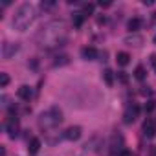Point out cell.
I'll list each match as a JSON object with an SVG mask.
<instances>
[{
  "instance_id": "3",
  "label": "cell",
  "mask_w": 156,
  "mask_h": 156,
  "mask_svg": "<svg viewBox=\"0 0 156 156\" xmlns=\"http://www.w3.org/2000/svg\"><path fill=\"white\" fill-rule=\"evenodd\" d=\"M61 121H62V112L59 107H50L39 116V127L42 130H51L57 125H61Z\"/></svg>"
},
{
  "instance_id": "15",
  "label": "cell",
  "mask_w": 156,
  "mask_h": 156,
  "mask_svg": "<svg viewBox=\"0 0 156 156\" xmlns=\"http://www.w3.org/2000/svg\"><path fill=\"white\" fill-rule=\"evenodd\" d=\"M123 41H125L127 44H130V46H132V44H134V46H140V44L143 42V39H141L140 35H129V37H125Z\"/></svg>"
},
{
  "instance_id": "18",
  "label": "cell",
  "mask_w": 156,
  "mask_h": 156,
  "mask_svg": "<svg viewBox=\"0 0 156 156\" xmlns=\"http://www.w3.org/2000/svg\"><path fill=\"white\" fill-rule=\"evenodd\" d=\"M85 19H87V17H85L83 13H73V26H75V28H79V26L83 24Z\"/></svg>"
},
{
  "instance_id": "11",
  "label": "cell",
  "mask_w": 156,
  "mask_h": 156,
  "mask_svg": "<svg viewBox=\"0 0 156 156\" xmlns=\"http://www.w3.org/2000/svg\"><path fill=\"white\" fill-rule=\"evenodd\" d=\"M110 145H112V152H118V151L121 152V151H125V149H123V138H121V134H114Z\"/></svg>"
},
{
  "instance_id": "14",
  "label": "cell",
  "mask_w": 156,
  "mask_h": 156,
  "mask_svg": "<svg viewBox=\"0 0 156 156\" xmlns=\"http://www.w3.org/2000/svg\"><path fill=\"white\" fill-rule=\"evenodd\" d=\"M116 61H118V64H119V66H127V64H129V61H130V55H129L127 51H118Z\"/></svg>"
},
{
  "instance_id": "7",
  "label": "cell",
  "mask_w": 156,
  "mask_h": 156,
  "mask_svg": "<svg viewBox=\"0 0 156 156\" xmlns=\"http://www.w3.org/2000/svg\"><path fill=\"white\" fill-rule=\"evenodd\" d=\"M81 134H83V129L75 125V127H68V129H66L64 138L70 140V141H75V140H79V138H81Z\"/></svg>"
},
{
  "instance_id": "27",
  "label": "cell",
  "mask_w": 156,
  "mask_h": 156,
  "mask_svg": "<svg viewBox=\"0 0 156 156\" xmlns=\"http://www.w3.org/2000/svg\"><path fill=\"white\" fill-rule=\"evenodd\" d=\"M151 64H154V66H156V55H154V53L151 55Z\"/></svg>"
},
{
  "instance_id": "19",
  "label": "cell",
  "mask_w": 156,
  "mask_h": 156,
  "mask_svg": "<svg viewBox=\"0 0 156 156\" xmlns=\"http://www.w3.org/2000/svg\"><path fill=\"white\" fill-rule=\"evenodd\" d=\"M8 85H9V75L2 72V73H0V87H2V88H6Z\"/></svg>"
},
{
  "instance_id": "26",
  "label": "cell",
  "mask_w": 156,
  "mask_h": 156,
  "mask_svg": "<svg viewBox=\"0 0 156 156\" xmlns=\"http://www.w3.org/2000/svg\"><path fill=\"white\" fill-rule=\"evenodd\" d=\"M99 6H101V8H110L112 4H110V2H103V0H101V2H99Z\"/></svg>"
},
{
  "instance_id": "28",
  "label": "cell",
  "mask_w": 156,
  "mask_h": 156,
  "mask_svg": "<svg viewBox=\"0 0 156 156\" xmlns=\"http://www.w3.org/2000/svg\"><path fill=\"white\" fill-rule=\"evenodd\" d=\"M152 41H154V44H156V33H154V37H152Z\"/></svg>"
},
{
  "instance_id": "4",
  "label": "cell",
  "mask_w": 156,
  "mask_h": 156,
  "mask_svg": "<svg viewBox=\"0 0 156 156\" xmlns=\"http://www.w3.org/2000/svg\"><path fill=\"white\" fill-rule=\"evenodd\" d=\"M138 116H140V107H138L136 103H130V105L125 108V112H123V123L130 125V123L136 121Z\"/></svg>"
},
{
  "instance_id": "9",
  "label": "cell",
  "mask_w": 156,
  "mask_h": 156,
  "mask_svg": "<svg viewBox=\"0 0 156 156\" xmlns=\"http://www.w3.org/2000/svg\"><path fill=\"white\" fill-rule=\"evenodd\" d=\"M17 96H19L20 99H24V101H30V99H31V96H33V90H31L28 85H22V87L17 90Z\"/></svg>"
},
{
  "instance_id": "17",
  "label": "cell",
  "mask_w": 156,
  "mask_h": 156,
  "mask_svg": "<svg viewBox=\"0 0 156 156\" xmlns=\"http://www.w3.org/2000/svg\"><path fill=\"white\" fill-rule=\"evenodd\" d=\"M103 79H105V83L108 85V87H112L114 85V73H112V70H103Z\"/></svg>"
},
{
  "instance_id": "29",
  "label": "cell",
  "mask_w": 156,
  "mask_h": 156,
  "mask_svg": "<svg viewBox=\"0 0 156 156\" xmlns=\"http://www.w3.org/2000/svg\"><path fill=\"white\" fill-rule=\"evenodd\" d=\"M154 156H156V147H154Z\"/></svg>"
},
{
  "instance_id": "6",
  "label": "cell",
  "mask_w": 156,
  "mask_h": 156,
  "mask_svg": "<svg viewBox=\"0 0 156 156\" xmlns=\"http://www.w3.org/2000/svg\"><path fill=\"white\" fill-rule=\"evenodd\" d=\"M141 132L145 138H154L156 136V123L152 119H147L143 125H141Z\"/></svg>"
},
{
  "instance_id": "2",
  "label": "cell",
  "mask_w": 156,
  "mask_h": 156,
  "mask_svg": "<svg viewBox=\"0 0 156 156\" xmlns=\"http://www.w3.org/2000/svg\"><path fill=\"white\" fill-rule=\"evenodd\" d=\"M33 20H35V8L31 4H22L13 15V28L19 31H26Z\"/></svg>"
},
{
  "instance_id": "5",
  "label": "cell",
  "mask_w": 156,
  "mask_h": 156,
  "mask_svg": "<svg viewBox=\"0 0 156 156\" xmlns=\"http://www.w3.org/2000/svg\"><path fill=\"white\" fill-rule=\"evenodd\" d=\"M6 132H8L9 138H15L19 134V119H17V116H9L8 118V121H6Z\"/></svg>"
},
{
  "instance_id": "10",
  "label": "cell",
  "mask_w": 156,
  "mask_h": 156,
  "mask_svg": "<svg viewBox=\"0 0 156 156\" xmlns=\"http://www.w3.org/2000/svg\"><path fill=\"white\" fill-rule=\"evenodd\" d=\"M81 55H83V59H87V61H94V59L98 57V50L92 48V46H85V48L81 50Z\"/></svg>"
},
{
  "instance_id": "16",
  "label": "cell",
  "mask_w": 156,
  "mask_h": 156,
  "mask_svg": "<svg viewBox=\"0 0 156 156\" xmlns=\"http://www.w3.org/2000/svg\"><path fill=\"white\" fill-rule=\"evenodd\" d=\"M145 75H147V72H145V66L138 64V66H136V70H134V77H136L138 81H143V79H145Z\"/></svg>"
},
{
  "instance_id": "21",
  "label": "cell",
  "mask_w": 156,
  "mask_h": 156,
  "mask_svg": "<svg viewBox=\"0 0 156 156\" xmlns=\"http://www.w3.org/2000/svg\"><path fill=\"white\" fill-rule=\"evenodd\" d=\"M156 108V101H152V99H149L147 103H145V112H152Z\"/></svg>"
},
{
  "instance_id": "1",
  "label": "cell",
  "mask_w": 156,
  "mask_h": 156,
  "mask_svg": "<svg viewBox=\"0 0 156 156\" xmlns=\"http://www.w3.org/2000/svg\"><path fill=\"white\" fill-rule=\"evenodd\" d=\"M66 39H68V26L62 20H51L37 33V42L42 48L62 46Z\"/></svg>"
},
{
  "instance_id": "25",
  "label": "cell",
  "mask_w": 156,
  "mask_h": 156,
  "mask_svg": "<svg viewBox=\"0 0 156 156\" xmlns=\"http://www.w3.org/2000/svg\"><path fill=\"white\" fill-rule=\"evenodd\" d=\"M119 156H134V154H132L130 151H127V149H125V151H121V152H119Z\"/></svg>"
},
{
  "instance_id": "22",
  "label": "cell",
  "mask_w": 156,
  "mask_h": 156,
  "mask_svg": "<svg viewBox=\"0 0 156 156\" xmlns=\"http://www.w3.org/2000/svg\"><path fill=\"white\" fill-rule=\"evenodd\" d=\"M61 64H68V57H66V55H61V57H57V61H55V66H61Z\"/></svg>"
},
{
  "instance_id": "13",
  "label": "cell",
  "mask_w": 156,
  "mask_h": 156,
  "mask_svg": "<svg viewBox=\"0 0 156 156\" xmlns=\"http://www.w3.org/2000/svg\"><path fill=\"white\" fill-rule=\"evenodd\" d=\"M127 28H129V31H138L140 28H141V19H138V17H134V19H130L129 22H127Z\"/></svg>"
},
{
  "instance_id": "20",
  "label": "cell",
  "mask_w": 156,
  "mask_h": 156,
  "mask_svg": "<svg viewBox=\"0 0 156 156\" xmlns=\"http://www.w3.org/2000/svg\"><path fill=\"white\" fill-rule=\"evenodd\" d=\"M85 17H88V15H92L94 13V4H87L85 8H83V11H81Z\"/></svg>"
},
{
  "instance_id": "8",
  "label": "cell",
  "mask_w": 156,
  "mask_h": 156,
  "mask_svg": "<svg viewBox=\"0 0 156 156\" xmlns=\"http://www.w3.org/2000/svg\"><path fill=\"white\" fill-rule=\"evenodd\" d=\"M17 51H19V44H13V42L2 44V57L4 59H11V55H15Z\"/></svg>"
},
{
  "instance_id": "12",
  "label": "cell",
  "mask_w": 156,
  "mask_h": 156,
  "mask_svg": "<svg viewBox=\"0 0 156 156\" xmlns=\"http://www.w3.org/2000/svg\"><path fill=\"white\" fill-rule=\"evenodd\" d=\"M41 151V140L39 138H31L30 143H28V152L30 154H37Z\"/></svg>"
},
{
  "instance_id": "24",
  "label": "cell",
  "mask_w": 156,
  "mask_h": 156,
  "mask_svg": "<svg viewBox=\"0 0 156 156\" xmlns=\"http://www.w3.org/2000/svg\"><path fill=\"white\" fill-rule=\"evenodd\" d=\"M140 94H141V96H152V90H151L149 87H141V90H140Z\"/></svg>"
},
{
  "instance_id": "23",
  "label": "cell",
  "mask_w": 156,
  "mask_h": 156,
  "mask_svg": "<svg viewBox=\"0 0 156 156\" xmlns=\"http://www.w3.org/2000/svg\"><path fill=\"white\" fill-rule=\"evenodd\" d=\"M118 79H119L121 83H129V75H127L125 72H119V73H118Z\"/></svg>"
}]
</instances>
